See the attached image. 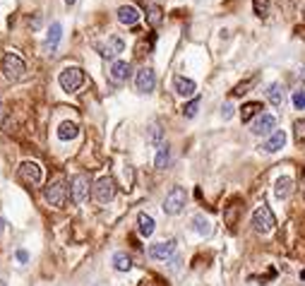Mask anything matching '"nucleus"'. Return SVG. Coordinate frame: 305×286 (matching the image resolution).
<instances>
[{
    "label": "nucleus",
    "instance_id": "1",
    "mask_svg": "<svg viewBox=\"0 0 305 286\" xmlns=\"http://www.w3.org/2000/svg\"><path fill=\"white\" fill-rule=\"evenodd\" d=\"M0 70H3V75L8 79H20L24 72H27V65H24V60L17 56V53H5L3 60H0Z\"/></svg>",
    "mask_w": 305,
    "mask_h": 286
},
{
    "label": "nucleus",
    "instance_id": "2",
    "mask_svg": "<svg viewBox=\"0 0 305 286\" xmlns=\"http://www.w3.org/2000/svg\"><path fill=\"white\" fill-rule=\"evenodd\" d=\"M91 193H94V200H96L98 205H109L111 200L116 198V180L111 176H101L94 183Z\"/></svg>",
    "mask_w": 305,
    "mask_h": 286
},
{
    "label": "nucleus",
    "instance_id": "3",
    "mask_svg": "<svg viewBox=\"0 0 305 286\" xmlns=\"http://www.w3.org/2000/svg\"><path fill=\"white\" fill-rule=\"evenodd\" d=\"M252 226H255L257 233H272V231H274L276 219L267 205H260V207L255 209V214H252Z\"/></svg>",
    "mask_w": 305,
    "mask_h": 286
},
{
    "label": "nucleus",
    "instance_id": "4",
    "mask_svg": "<svg viewBox=\"0 0 305 286\" xmlns=\"http://www.w3.org/2000/svg\"><path fill=\"white\" fill-rule=\"evenodd\" d=\"M43 198H46V202H50L53 207H65V202H68V187H65V180H63V178H56V180L43 190Z\"/></svg>",
    "mask_w": 305,
    "mask_h": 286
},
{
    "label": "nucleus",
    "instance_id": "5",
    "mask_svg": "<svg viewBox=\"0 0 305 286\" xmlns=\"http://www.w3.org/2000/svg\"><path fill=\"white\" fill-rule=\"evenodd\" d=\"M89 187H91V183H89L87 173H77V176L70 180V200L75 205H82L89 198Z\"/></svg>",
    "mask_w": 305,
    "mask_h": 286
},
{
    "label": "nucleus",
    "instance_id": "6",
    "mask_svg": "<svg viewBox=\"0 0 305 286\" xmlns=\"http://www.w3.org/2000/svg\"><path fill=\"white\" fill-rule=\"evenodd\" d=\"M58 82L65 91H77V89L84 84V70L82 68H65L60 72Z\"/></svg>",
    "mask_w": 305,
    "mask_h": 286
},
{
    "label": "nucleus",
    "instance_id": "7",
    "mask_svg": "<svg viewBox=\"0 0 305 286\" xmlns=\"http://www.w3.org/2000/svg\"><path fill=\"white\" fill-rule=\"evenodd\" d=\"M43 178V168L36 161H22L20 164V180L24 185H39Z\"/></svg>",
    "mask_w": 305,
    "mask_h": 286
},
{
    "label": "nucleus",
    "instance_id": "8",
    "mask_svg": "<svg viewBox=\"0 0 305 286\" xmlns=\"http://www.w3.org/2000/svg\"><path fill=\"white\" fill-rule=\"evenodd\" d=\"M185 207V190L183 187H173L164 200V212L166 214H180Z\"/></svg>",
    "mask_w": 305,
    "mask_h": 286
},
{
    "label": "nucleus",
    "instance_id": "9",
    "mask_svg": "<svg viewBox=\"0 0 305 286\" xmlns=\"http://www.w3.org/2000/svg\"><path fill=\"white\" fill-rule=\"evenodd\" d=\"M135 87H137V91H142V94L154 91V87H157V72L151 68L137 70V75H135Z\"/></svg>",
    "mask_w": 305,
    "mask_h": 286
},
{
    "label": "nucleus",
    "instance_id": "10",
    "mask_svg": "<svg viewBox=\"0 0 305 286\" xmlns=\"http://www.w3.org/2000/svg\"><path fill=\"white\" fill-rule=\"evenodd\" d=\"M274 128H276V116H272V113H262V116H257V120L252 123L250 132H252V135H272Z\"/></svg>",
    "mask_w": 305,
    "mask_h": 286
},
{
    "label": "nucleus",
    "instance_id": "11",
    "mask_svg": "<svg viewBox=\"0 0 305 286\" xmlns=\"http://www.w3.org/2000/svg\"><path fill=\"white\" fill-rule=\"evenodd\" d=\"M284 145H286V132L284 130H274V132L260 145V152L274 154V152H279V149H284Z\"/></svg>",
    "mask_w": 305,
    "mask_h": 286
},
{
    "label": "nucleus",
    "instance_id": "12",
    "mask_svg": "<svg viewBox=\"0 0 305 286\" xmlns=\"http://www.w3.org/2000/svg\"><path fill=\"white\" fill-rule=\"evenodd\" d=\"M176 253V241H161L149 246V257L151 260H168V257Z\"/></svg>",
    "mask_w": 305,
    "mask_h": 286
},
{
    "label": "nucleus",
    "instance_id": "13",
    "mask_svg": "<svg viewBox=\"0 0 305 286\" xmlns=\"http://www.w3.org/2000/svg\"><path fill=\"white\" fill-rule=\"evenodd\" d=\"M123 49H125V41L120 39V36H111L104 46H98V51H101L104 58H116L118 53H123Z\"/></svg>",
    "mask_w": 305,
    "mask_h": 286
},
{
    "label": "nucleus",
    "instance_id": "14",
    "mask_svg": "<svg viewBox=\"0 0 305 286\" xmlns=\"http://www.w3.org/2000/svg\"><path fill=\"white\" fill-rule=\"evenodd\" d=\"M118 22L125 27H135L139 22V10L135 5H123V8H118Z\"/></svg>",
    "mask_w": 305,
    "mask_h": 286
},
{
    "label": "nucleus",
    "instance_id": "15",
    "mask_svg": "<svg viewBox=\"0 0 305 286\" xmlns=\"http://www.w3.org/2000/svg\"><path fill=\"white\" fill-rule=\"evenodd\" d=\"M173 87H176V94H180V97H192V94L197 91L195 82L183 77V75H176V77H173Z\"/></svg>",
    "mask_w": 305,
    "mask_h": 286
},
{
    "label": "nucleus",
    "instance_id": "16",
    "mask_svg": "<svg viewBox=\"0 0 305 286\" xmlns=\"http://www.w3.org/2000/svg\"><path fill=\"white\" fill-rule=\"evenodd\" d=\"M295 185V180L291 176H281V178H276V183H274V195L279 200H286L288 195H291V190H293Z\"/></svg>",
    "mask_w": 305,
    "mask_h": 286
},
{
    "label": "nucleus",
    "instance_id": "17",
    "mask_svg": "<svg viewBox=\"0 0 305 286\" xmlns=\"http://www.w3.org/2000/svg\"><path fill=\"white\" fill-rule=\"evenodd\" d=\"M128 77H130V63L116 60V63L111 65V79H113V82H125Z\"/></svg>",
    "mask_w": 305,
    "mask_h": 286
},
{
    "label": "nucleus",
    "instance_id": "18",
    "mask_svg": "<svg viewBox=\"0 0 305 286\" xmlns=\"http://www.w3.org/2000/svg\"><path fill=\"white\" fill-rule=\"evenodd\" d=\"M255 116H262V104L260 101H247L245 106L240 109V120L243 123H250Z\"/></svg>",
    "mask_w": 305,
    "mask_h": 286
},
{
    "label": "nucleus",
    "instance_id": "19",
    "mask_svg": "<svg viewBox=\"0 0 305 286\" xmlns=\"http://www.w3.org/2000/svg\"><path fill=\"white\" fill-rule=\"evenodd\" d=\"M154 226H157V224H154V219L149 217V214H144V212H139V214H137V228H139V233H142L144 238H149L151 233H154Z\"/></svg>",
    "mask_w": 305,
    "mask_h": 286
},
{
    "label": "nucleus",
    "instance_id": "20",
    "mask_svg": "<svg viewBox=\"0 0 305 286\" xmlns=\"http://www.w3.org/2000/svg\"><path fill=\"white\" fill-rule=\"evenodd\" d=\"M60 36H63V24H60V22H53V24H50V29H48V36H46V49L56 51Z\"/></svg>",
    "mask_w": 305,
    "mask_h": 286
},
{
    "label": "nucleus",
    "instance_id": "21",
    "mask_svg": "<svg viewBox=\"0 0 305 286\" xmlns=\"http://www.w3.org/2000/svg\"><path fill=\"white\" fill-rule=\"evenodd\" d=\"M77 123H72V120H65V123H60V128H58V137L63 139V142H68V139H75L77 137Z\"/></svg>",
    "mask_w": 305,
    "mask_h": 286
},
{
    "label": "nucleus",
    "instance_id": "22",
    "mask_svg": "<svg viewBox=\"0 0 305 286\" xmlns=\"http://www.w3.org/2000/svg\"><path fill=\"white\" fill-rule=\"evenodd\" d=\"M267 99H269V104L274 106V109H279L281 104H284V87L276 82V84H272V87L267 89Z\"/></svg>",
    "mask_w": 305,
    "mask_h": 286
},
{
    "label": "nucleus",
    "instance_id": "23",
    "mask_svg": "<svg viewBox=\"0 0 305 286\" xmlns=\"http://www.w3.org/2000/svg\"><path fill=\"white\" fill-rule=\"evenodd\" d=\"M192 228H195L199 236H209V233H212V221H209L205 214H195V217H192Z\"/></svg>",
    "mask_w": 305,
    "mask_h": 286
},
{
    "label": "nucleus",
    "instance_id": "24",
    "mask_svg": "<svg viewBox=\"0 0 305 286\" xmlns=\"http://www.w3.org/2000/svg\"><path fill=\"white\" fill-rule=\"evenodd\" d=\"M168 161H171V149H168V145H159L157 159H154V166H157V168H166Z\"/></svg>",
    "mask_w": 305,
    "mask_h": 286
},
{
    "label": "nucleus",
    "instance_id": "25",
    "mask_svg": "<svg viewBox=\"0 0 305 286\" xmlns=\"http://www.w3.org/2000/svg\"><path fill=\"white\" fill-rule=\"evenodd\" d=\"M113 267H116L118 272H130V269H132V260H130V255H125V253H116V255H113Z\"/></svg>",
    "mask_w": 305,
    "mask_h": 286
},
{
    "label": "nucleus",
    "instance_id": "26",
    "mask_svg": "<svg viewBox=\"0 0 305 286\" xmlns=\"http://www.w3.org/2000/svg\"><path fill=\"white\" fill-rule=\"evenodd\" d=\"M238 214H240V200H233V202L228 205L226 214H224V219H226V224H228L231 228H233V224L238 221Z\"/></svg>",
    "mask_w": 305,
    "mask_h": 286
},
{
    "label": "nucleus",
    "instance_id": "27",
    "mask_svg": "<svg viewBox=\"0 0 305 286\" xmlns=\"http://www.w3.org/2000/svg\"><path fill=\"white\" fill-rule=\"evenodd\" d=\"M161 20H164L161 8H159V5H149V8H147V22H149V24H151V27H159Z\"/></svg>",
    "mask_w": 305,
    "mask_h": 286
},
{
    "label": "nucleus",
    "instance_id": "28",
    "mask_svg": "<svg viewBox=\"0 0 305 286\" xmlns=\"http://www.w3.org/2000/svg\"><path fill=\"white\" fill-rule=\"evenodd\" d=\"M197 109H199V97H195L190 104H185V106H183V116H185V118H195Z\"/></svg>",
    "mask_w": 305,
    "mask_h": 286
},
{
    "label": "nucleus",
    "instance_id": "29",
    "mask_svg": "<svg viewBox=\"0 0 305 286\" xmlns=\"http://www.w3.org/2000/svg\"><path fill=\"white\" fill-rule=\"evenodd\" d=\"M293 139L295 142H305V118L293 123Z\"/></svg>",
    "mask_w": 305,
    "mask_h": 286
},
{
    "label": "nucleus",
    "instance_id": "30",
    "mask_svg": "<svg viewBox=\"0 0 305 286\" xmlns=\"http://www.w3.org/2000/svg\"><path fill=\"white\" fill-rule=\"evenodd\" d=\"M252 8H255L257 17H267V12H269V0H252Z\"/></svg>",
    "mask_w": 305,
    "mask_h": 286
},
{
    "label": "nucleus",
    "instance_id": "31",
    "mask_svg": "<svg viewBox=\"0 0 305 286\" xmlns=\"http://www.w3.org/2000/svg\"><path fill=\"white\" fill-rule=\"evenodd\" d=\"M252 84H255V77H252V79H245V82H240L238 87H233V97H243V94H245V91L252 87Z\"/></svg>",
    "mask_w": 305,
    "mask_h": 286
},
{
    "label": "nucleus",
    "instance_id": "32",
    "mask_svg": "<svg viewBox=\"0 0 305 286\" xmlns=\"http://www.w3.org/2000/svg\"><path fill=\"white\" fill-rule=\"evenodd\" d=\"M161 135H164V132H161L159 125H151V128H149V142H154V145L161 142Z\"/></svg>",
    "mask_w": 305,
    "mask_h": 286
},
{
    "label": "nucleus",
    "instance_id": "33",
    "mask_svg": "<svg viewBox=\"0 0 305 286\" xmlns=\"http://www.w3.org/2000/svg\"><path fill=\"white\" fill-rule=\"evenodd\" d=\"M293 104H295V109H305V91H295Z\"/></svg>",
    "mask_w": 305,
    "mask_h": 286
},
{
    "label": "nucleus",
    "instance_id": "34",
    "mask_svg": "<svg viewBox=\"0 0 305 286\" xmlns=\"http://www.w3.org/2000/svg\"><path fill=\"white\" fill-rule=\"evenodd\" d=\"M221 116H224V120H228L233 116V106H231V104H224V106H221Z\"/></svg>",
    "mask_w": 305,
    "mask_h": 286
},
{
    "label": "nucleus",
    "instance_id": "35",
    "mask_svg": "<svg viewBox=\"0 0 305 286\" xmlns=\"http://www.w3.org/2000/svg\"><path fill=\"white\" fill-rule=\"evenodd\" d=\"M17 260H20V262H27V260H29L27 250H17Z\"/></svg>",
    "mask_w": 305,
    "mask_h": 286
},
{
    "label": "nucleus",
    "instance_id": "36",
    "mask_svg": "<svg viewBox=\"0 0 305 286\" xmlns=\"http://www.w3.org/2000/svg\"><path fill=\"white\" fill-rule=\"evenodd\" d=\"M300 279H303V281H305V269H303V272H300Z\"/></svg>",
    "mask_w": 305,
    "mask_h": 286
},
{
    "label": "nucleus",
    "instance_id": "37",
    "mask_svg": "<svg viewBox=\"0 0 305 286\" xmlns=\"http://www.w3.org/2000/svg\"><path fill=\"white\" fill-rule=\"evenodd\" d=\"M65 3H68V5H75V0H65Z\"/></svg>",
    "mask_w": 305,
    "mask_h": 286
}]
</instances>
